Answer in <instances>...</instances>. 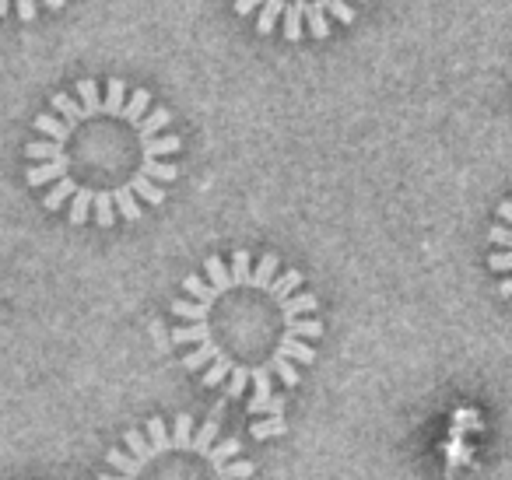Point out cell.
I'll use <instances>...</instances> for the list:
<instances>
[{"label": "cell", "mask_w": 512, "mask_h": 480, "mask_svg": "<svg viewBox=\"0 0 512 480\" xmlns=\"http://www.w3.org/2000/svg\"><path fill=\"white\" fill-rule=\"evenodd\" d=\"M172 344L186 372L225 400H246L253 438L285 435V396L316 361L323 337L320 302L302 270L281 256L235 249L207 256L172 302Z\"/></svg>", "instance_id": "obj_1"}, {"label": "cell", "mask_w": 512, "mask_h": 480, "mask_svg": "<svg viewBox=\"0 0 512 480\" xmlns=\"http://www.w3.org/2000/svg\"><path fill=\"white\" fill-rule=\"evenodd\" d=\"M488 267L498 277V291L512 302V197L498 204L495 225L488 232Z\"/></svg>", "instance_id": "obj_5"}, {"label": "cell", "mask_w": 512, "mask_h": 480, "mask_svg": "<svg viewBox=\"0 0 512 480\" xmlns=\"http://www.w3.org/2000/svg\"><path fill=\"white\" fill-rule=\"evenodd\" d=\"M67 0H0V18H18V22H36L43 11H60Z\"/></svg>", "instance_id": "obj_6"}, {"label": "cell", "mask_w": 512, "mask_h": 480, "mask_svg": "<svg viewBox=\"0 0 512 480\" xmlns=\"http://www.w3.org/2000/svg\"><path fill=\"white\" fill-rule=\"evenodd\" d=\"M369 0H235V15L249 18L260 36L281 32L285 43L327 39L337 25H351Z\"/></svg>", "instance_id": "obj_4"}, {"label": "cell", "mask_w": 512, "mask_h": 480, "mask_svg": "<svg viewBox=\"0 0 512 480\" xmlns=\"http://www.w3.org/2000/svg\"><path fill=\"white\" fill-rule=\"evenodd\" d=\"M25 183L71 225L113 228L162 207L179 179L172 113L123 78H81L32 123Z\"/></svg>", "instance_id": "obj_2"}, {"label": "cell", "mask_w": 512, "mask_h": 480, "mask_svg": "<svg viewBox=\"0 0 512 480\" xmlns=\"http://www.w3.org/2000/svg\"><path fill=\"white\" fill-rule=\"evenodd\" d=\"M239 438L221 431L218 417L193 421V414L148 417L106 452L99 480H253Z\"/></svg>", "instance_id": "obj_3"}]
</instances>
